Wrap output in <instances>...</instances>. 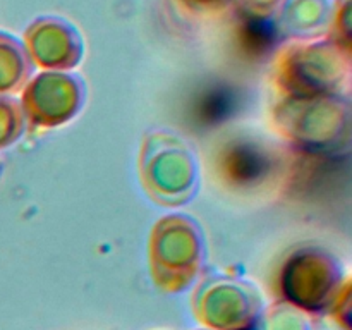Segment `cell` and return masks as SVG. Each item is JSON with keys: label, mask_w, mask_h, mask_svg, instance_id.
Returning a JSON list of instances; mask_svg holds the SVG:
<instances>
[{"label": "cell", "mask_w": 352, "mask_h": 330, "mask_svg": "<svg viewBox=\"0 0 352 330\" xmlns=\"http://www.w3.org/2000/svg\"><path fill=\"white\" fill-rule=\"evenodd\" d=\"M230 109H232V96L227 93H213L203 100L201 117L206 122H219L229 116Z\"/></svg>", "instance_id": "2"}, {"label": "cell", "mask_w": 352, "mask_h": 330, "mask_svg": "<svg viewBox=\"0 0 352 330\" xmlns=\"http://www.w3.org/2000/svg\"><path fill=\"white\" fill-rule=\"evenodd\" d=\"M267 158L256 148L241 144L229 153L227 168L229 175L237 182H253L267 170Z\"/></svg>", "instance_id": "1"}]
</instances>
